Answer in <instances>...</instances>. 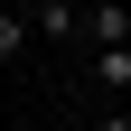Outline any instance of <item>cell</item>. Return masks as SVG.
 <instances>
[{"label":"cell","instance_id":"6da1fadb","mask_svg":"<svg viewBox=\"0 0 131 131\" xmlns=\"http://www.w3.org/2000/svg\"><path fill=\"white\" fill-rule=\"evenodd\" d=\"M28 19H38V38H56V47H84V0H28Z\"/></svg>","mask_w":131,"mask_h":131},{"label":"cell","instance_id":"7a4b0ae2","mask_svg":"<svg viewBox=\"0 0 131 131\" xmlns=\"http://www.w3.org/2000/svg\"><path fill=\"white\" fill-rule=\"evenodd\" d=\"M94 94H112V103H131V47H94Z\"/></svg>","mask_w":131,"mask_h":131},{"label":"cell","instance_id":"3957f363","mask_svg":"<svg viewBox=\"0 0 131 131\" xmlns=\"http://www.w3.org/2000/svg\"><path fill=\"white\" fill-rule=\"evenodd\" d=\"M28 38H38V19H28V0H0V66H19Z\"/></svg>","mask_w":131,"mask_h":131},{"label":"cell","instance_id":"277c9868","mask_svg":"<svg viewBox=\"0 0 131 131\" xmlns=\"http://www.w3.org/2000/svg\"><path fill=\"white\" fill-rule=\"evenodd\" d=\"M94 131H131V112H122V103H112V112H94Z\"/></svg>","mask_w":131,"mask_h":131},{"label":"cell","instance_id":"5b68a950","mask_svg":"<svg viewBox=\"0 0 131 131\" xmlns=\"http://www.w3.org/2000/svg\"><path fill=\"white\" fill-rule=\"evenodd\" d=\"M56 131H94V122H56Z\"/></svg>","mask_w":131,"mask_h":131}]
</instances>
